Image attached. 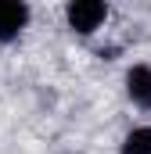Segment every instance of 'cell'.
I'll use <instances>...</instances> for the list:
<instances>
[{"mask_svg":"<svg viewBox=\"0 0 151 154\" xmlns=\"http://www.w3.org/2000/svg\"><path fill=\"white\" fill-rule=\"evenodd\" d=\"M33 7L25 0H0V43H14L29 29Z\"/></svg>","mask_w":151,"mask_h":154,"instance_id":"cell-2","label":"cell"},{"mask_svg":"<svg viewBox=\"0 0 151 154\" xmlns=\"http://www.w3.org/2000/svg\"><path fill=\"white\" fill-rule=\"evenodd\" d=\"M119 154H151V125H133L122 136Z\"/></svg>","mask_w":151,"mask_h":154,"instance_id":"cell-4","label":"cell"},{"mask_svg":"<svg viewBox=\"0 0 151 154\" xmlns=\"http://www.w3.org/2000/svg\"><path fill=\"white\" fill-rule=\"evenodd\" d=\"M108 4L104 0H72V4H65V25H69V32L72 36H94V32H101L104 29V22H108Z\"/></svg>","mask_w":151,"mask_h":154,"instance_id":"cell-1","label":"cell"},{"mask_svg":"<svg viewBox=\"0 0 151 154\" xmlns=\"http://www.w3.org/2000/svg\"><path fill=\"white\" fill-rule=\"evenodd\" d=\"M122 86H126V100L137 111H151V65H144V61L130 65Z\"/></svg>","mask_w":151,"mask_h":154,"instance_id":"cell-3","label":"cell"}]
</instances>
